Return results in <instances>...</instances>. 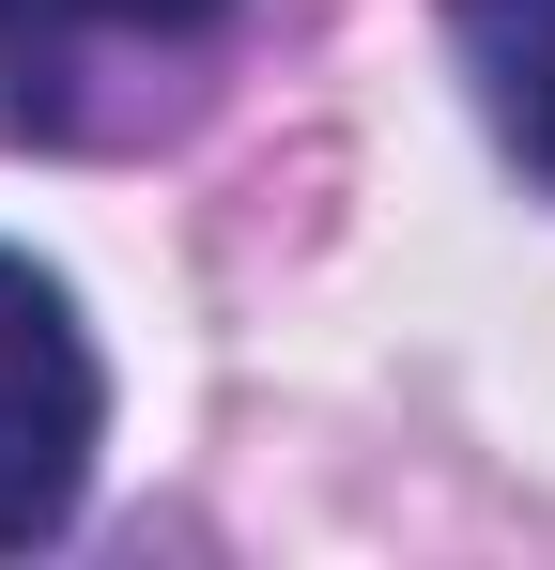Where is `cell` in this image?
I'll use <instances>...</instances> for the list:
<instances>
[{
	"instance_id": "1",
	"label": "cell",
	"mask_w": 555,
	"mask_h": 570,
	"mask_svg": "<svg viewBox=\"0 0 555 570\" xmlns=\"http://www.w3.org/2000/svg\"><path fill=\"white\" fill-rule=\"evenodd\" d=\"M247 0H0V124L16 139H139L185 108V62Z\"/></svg>"
},
{
	"instance_id": "2",
	"label": "cell",
	"mask_w": 555,
	"mask_h": 570,
	"mask_svg": "<svg viewBox=\"0 0 555 570\" xmlns=\"http://www.w3.org/2000/svg\"><path fill=\"white\" fill-rule=\"evenodd\" d=\"M93 432H108V371H93L78 293L0 247V556H31V540L78 524Z\"/></svg>"
},
{
	"instance_id": "3",
	"label": "cell",
	"mask_w": 555,
	"mask_h": 570,
	"mask_svg": "<svg viewBox=\"0 0 555 570\" xmlns=\"http://www.w3.org/2000/svg\"><path fill=\"white\" fill-rule=\"evenodd\" d=\"M448 31H463V78L494 108L509 170L555 186V0H448Z\"/></svg>"
}]
</instances>
